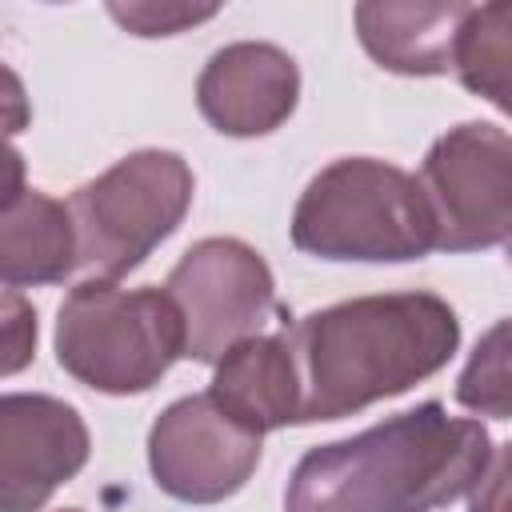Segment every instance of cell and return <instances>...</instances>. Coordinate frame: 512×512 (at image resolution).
I'll list each match as a JSON object with an SVG mask.
<instances>
[{
  "label": "cell",
  "mask_w": 512,
  "mask_h": 512,
  "mask_svg": "<svg viewBox=\"0 0 512 512\" xmlns=\"http://www.w3.org/2000/svg\"><path fill=\"white\" fill-rule=\"evenodd\" d=\"M492 460L480 420L428 400L300 456L284 512H432L476 488Z\"/></svg>",
  "instance_id": "cell-1"
},
{
  "label": "cell",
  "mask_w": 512,
  "mask_h": 512,
  "mask_svg": "<svg viewBox=\"0 0 512 512\" xmlns=\"http://www.w3.org/2000/svg\"><path fill=\"white\" fill-rule=\"evenodd\" d=\"M284 340L300 372V424H316L440 372L460 344V320L432 292H388L308 312Z\"/></svg>",
  "instance_id": "cell-2"
},
{
  "label": "cell",
  "mask_w": 512,
  "mask_h": 512,
  "mask_svg": "<svg viewBox=\"0 0 512 512\" xmlns=\"http://www.w3.org/2000/svg\"><path fill=\"white\" fill-rule=\"evenodd\" d=\"M292 244L320 260L404 264L436 248V224L416 176L376 156H344L300 192Z\"/></svg>",
  "instance_id": "cell-3"
},
{
  "label": "cell",
  "mask_w": 512,
  "mask_h": 512,
  "mask_svg": "<svg viewBox=\"0 0 512 512\" xmlns=\"http://www.w3.org/2000/svg\"><path fill=\"white\" fill-rule=\"evenodd\" d=\"M184 356V320L164 288L80 280L56 312V364L108 396L148 392Z\"/></svg>",
  "instance_id": "cell-4"
},
{
  "label": "cell",
  "mask_w": 512,
  "mask_h": 512,
  "mask_svg": "<svg viewBox=\"0 0 512 512\" xmlns=\"http://www.w3.org/2000/svg\"><path fill=\"white\" fill-rule=\"evenodd\" d=\"M192 188L196 180L188 160L168 148H140L80 184L68 200L80 236V268L100 280L140 268L184 220Z\"/></svg>",
  "instance_id": "cell-5"
},
{
  "label": "cell",
  "mask_w": 512,
  "mask_h": 512,
  "mask_svg": "<svg viewBox=\"0 0 512 512\" xmlns=\"http://www.w3.org/2000/svg\"><path fill=\"white\" fill-rule=\"evenodd\" d=\"M440 252H480L512 236V136L488 120L448 128L420 164Z\"/></svg>",
  "instance_id": "cell-6"
},
{
  "label": "cell",
  "mask_w": 512,
  "mask_h": 512,
  "mask_svg": "<svg viewBox=\"0 0 512 512\" xmlns=\"http://www.w3.org/2000/svg\"><path fill=\"white\" fill-rule=\"evenodd\" d=\"M164 292L184 320V356L200 364H220L236 344L260 336L276 304L272 268L236 236L192 244L168 272Z\"/></svg>",
  "instance_id": "cell-7"
},
{
  "label": "cell",
  "mask_w": 512,
  "mask_h": 512,
  "mask_svg": "<svg viewBox=\"0 0 512 512\" xmlns=\"http://www.w3.org/2000/svg\"><path fill=\"white\" fill-rule=\"evenodd\" d=\"M260 464V432L228 416L208 392L168 404L148 432V468L156 484L184 504H220L236 496Z\"/></svg>",
  "instance_id": "cell-8"
},
{
  "label": "cell",
  "mask_w": 512,
  "mask_h": 512,
  "mask_svg": "<svg viewBox=\"0 0 512 512\" xmlns=\"http://www.w3.org/2000/svg\"><path fill=\"white\" fill-rule=\"evenodd\" d=\"M88 464V428L80 412L44 392H8L0 400V508L40 512L48 496Z\"/></svg>",
  "instance_id": "cell-9"
},
{
  "label": "cell",
  "mask_w": 512,
  "mask_h": 512,
  "mask_svg": "<svg viewBox=\"0 0 512 512\" xmlns=\"http://www.w3.org/2000/svg\"><path fill=\"white\" fill-rule=\"evenodd\" d=\"M300 96L296 60L264 40H240L204 64L196 80L200 116L224 136H268L276 132Z\"/></svg>",
  "instance_id": "cell-10"
},
{
  "label": "cell",
  "mask_w": 512,
  "mask_h": 512,
  "mask_svg": "<svg viewBox=\"0 0 512 512\" xmlns=\"http://www.w3.org/2000/svg\"><path fill=\"white\" fill-rule=\"evenodd\" d=\"M472 4H356L364 52L400 76H444L456 68L460 28Z\"/></svg>",
  "instance_id": "cell-11"
},
{
  "label": "cell",
  "mask_w": 512,
  "mask_h": 512,
  "mask_svg": "<svg viewBox=\"0 0 512 512\" xmlns=\"http://www.w3.org/2000/svg\"><path fill=\"white\" fill-rule=\"evenodd\" d=\"M208 396L252 432L300 424V372L284 336H252L236 344L212 376Z\"/></svg>",
  "instance_id": "cell-12"
},
{
  "label": "cell",
  "mask_w": 512,
  "mask_h": 512,
  "mask_svg": "<svg viewBox=\"0 0 512 512\" xmlns=\"http://www.w3.org/2000/svg\"><path fill=\"white\" fill-rule=\"evenodd\" d=\"M80 268V236L72 208L40 188H20L4 196L0 216V276L8 288L60 284Z\"/></svg>",
  "instance_id": "cell-13"
},
{
  "label": "cell",
  "mask_w": 512,
  "mask_h": 512,
  "mask_svg": "<svg viewBox=\"0 0 512 512\" xmlns=\"http://www.w3.org/2000/svg\"><path fill=\"white\" fill-rule=\"evenodd\" d=\"M456 76L468 92L512 116V0L472 4L456 44Z\"/></svg>",
  "instance_id": "cell-14"
},
{
  "label": "cell",
  "mask_w": 512,
  "mask_h": 512,
  "mask_svg": "<svg viewBox=\"0 0 512 512\" xmlns=\"http://www.w3.org/2000/svg\"><path fill=\"white\" fill-rule=\"evenodd\" d=\"M456 404L476 416H512V316L496 320L472 348L460 380H456Z\"/></svg>",
  "instance_id": "cell-15"
},
{
  "label": "cell",
  "mask_w": 512,
  "mask_h": 512,
  "mask_svg": "<svg viewBox=\"0 0 512 512\" xmlns=\"http://www.w3.org/2000/svg\"><path fill=\"white\" fill-rule=\"evenodd\" d=\"M108 12L132 36H176L216 16V8H188V4H108Z\"/></svg>",
  "instance_id": "cell-16"
},
{
  "label": "cell",
  "mask_w": 512,
  "mask_h": 512,
  "mask_svg": "<svg viewBox=\"0 0 512 512\" xmlns=\"http://www.w3.org/2000/svg\"><path fill=\"white\" fill-rule=\"evenodd\" d=\"M36 348V312L16 288L4 292V372H20Z\"/></svg>",
  "instance_id": "cell-17"
},
{
  "label": "cell",
  "mask_w": 512,
  "mask_h": 512,
  "mask_svg": "<svg viewBox=\"0 0 512 512\" xmlns=\"http://www.w3.org/2000/svg\"><path fill=\"white\" fill-rule=\"evenodd\" d=\"M468 512H512V440L488 460L484 476L472 488Z\"/></svg>",
  "instance_id": "cell-18"
},
{
  "label": "cell",
  "mask_w": 512,
  "mask_h": 512,
  "mask_svg": "<svg viewBox=\"0 0 512 512\" xmlns=\"http://www.w3.org/2000/svg\"><path fill=\"white\" fill-rule=\"evenodd\" d=\"M504 252H508V264H512V236L504 240Z\"/></svg>",
  "instance_id": "cell-19"
},
{
  "label": "cell",
  "mask_w": 512,
  "mask_h": 512,
  "mask_svg": "<svg viewBox=\"0 0 512 512\" xmlns=\"http://www.w3.org/2000/svg\"><path fill=\"white\" fill-rule=\"evenodd\" d=\"M64 512H80V508H64Z\"/></svg>",
  "instance_id": "cell-20"
}]
</instances>
